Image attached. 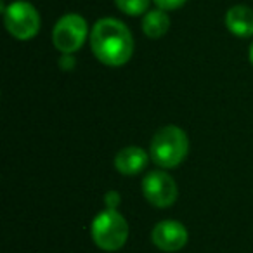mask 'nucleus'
<instances>
[{
  "label": "nucleus",
  "instance_id": "obj_12",
  "mask_svg": "<svg viewBox=\"0 0 253 253\" xmlns=\"http://www.w3.org/2000/svg\"><path fill=\"white\" fill-rule=\"evenodd\" d=\"M158 9H163V11H177V9L184 7L187 0H153Z\"/></svg>",
  "mask_w": 253,
  "mask_h": 253
},
{
  "label": "nucleus",
  "instance_id": "obj_14",
  "mask_svg": "<svg viewBox=\"0 0 253 253\" xmlns=\"http://www.w3.org/2000/svg\"><path fill=\"white\" fill-rule=\"evenodd\" d=\"M59 66L63 71H73L77 66V61H75L73 54H63L59 59Z\"/></svg>",
  "mask_w": 253,
  "mask_h": 253
},
{
  "label": "nucleus",
  "instance_id": "obj_10",
  "mask_svg": "<svg viewBox=\"0 0 253 253\" xmlns=\"http://www.w3.org/2000/svg\"><path fill=\"white\" fill-rule=\"evenodd\" d=\"M141 26L142 33L148 39H162L170 30V18L167 14V11H163V9H153V11H148L142 16Z\"/></svg>",
  "mask_w": 253,
  "mask_h": 253
},
{
  "label": "nucleus",
  "instance_id": "obj_5",
  "mask_svg": "<svg viewBox=\"0 0 253 253\" xmlns=\"http://www.w3.org/2000/svg\"><path fill=\"white\" fill-rule=\"evenodd\" d=\"M88 35V25L84 16L68 12L61 16L52 28V43L61 54H75L84 47Z\"/></svg>",
  "mask_w": 253,
  "mask_h": 253
},
{
  "label": "nucleus",
  "instance_id": "obj_1",
  "mask_svg": "<svg viewBox=\"0 0 253 253\" xmlns=\"http://www.w3.org/2000/svg\"><path fill=\"white\" fill-rule=\"evenodd\" d=\"M90 49L97 61L111 68L126 64L134 56V37L125 23L115 18H102L90 30Z\"/></svg>",
  "mask_w": 253,
  "mask_h": 253
},
{
  "label": "nucleus",
  "instance_id": "obj_8",
  "mask_svg": "<svg viewBox=\"0 0 253 253\" xmlns=\"http://www.w3.org/2000/svg\"><path fill=\"white\" fill-rule=\"evenodd\" d=\"M149 158H151L149 153L144 151L142 148L126 146V148L120 149L115 155V169L122 175H137V173H141L148 167Z\"/></svg>",
  "mask_w": 253,
  "mask_h": 253
},
{
  "label": "nucleus",
  "instance_id": "obj_11",
  "mask_svg": "<svg viewBox=\"0 0 253 253\" xmlns=\"http://www.w3.org/2000/svg\"><path fill=\"white\" fill-rule=\"evenodd\" d=\"M115 4L120 12L137 18V16H142L149 11L151 0H115Z\"/></svg>",
  "mask_w": 253,
  "mask_h": 253
},
{
  "label": "nucleus",
  "instance_id": "obj_6",
  "mask_svg": "<svg viewBox=\"0 0 253 253\" xmlns=\"http://www.w3.org/2000/svg\"><path fill=\"white\" fill-rule=\"evenodd\" d=\"M146 201L156 208H169L177 201L179 187L170 173L165 170H151L146 173L141 184Z\"/></svg>",
  "mask_w": 253,
  "mask_h": 253
},
{
  "label": "nucleus",
  "instance_id": "obj_2",
  "mask_svg": "<svg viewBox=\"0 0 253 253\" xmlns=\"http://www.w3.org/2000/svg\"><path fill=\"white\" fill-rule=\"evenodd\" d=\"M189 153V137L177 125H165L155 132L149 144V156L160 169H175Z\"/></svg>",
  "mask_w": 253,
  "mask_h": 253
},
{
  "label": "nucleus",
  "instance_id": "obj_9",
  "mask_svg": "<svg viewBox=\"0 0 253 253\" xmlns=\"http://www.w3.org/2000/svg\"><path fill=\"white\" fill-rule=\"evenodd\" d=\"M225 28L229 33L239 39H250L253 37V9L248 5H232L225 12Z\"/></svg>",
  "mask_w": 253,
  "mask_h": 253
},
{
  "label": "nucleus",
  "instance_id": "obj_3",
  "mask_svg": "<svg viewBox=\"0 0 253 253\" xmlns=\"http://www.w3.org/2000/svg\"><path fill=\"white\" fill-rule=\"evenodd\" d=\"M94 245L102 252H118L128 239V224L118 210L104 208L94 217L90 225Z\"/></svg>",
  "mask_w": 253,
  "mask_h": 253
},
{
  "label": "nucleus",
  "instance_id": "obj_4",
  "mask_svg": "<svg viewBox=\"0 0 253 253\" xmlns=\"http://www.w3.org/2000/svg\"><path fill=\"white\" fill-rule=\"evenodd\" d=\"M4 25L9 35L18 40H32L40 32L42 19L37 7L28 0H14L9 5L2 4Z\"/></svg>",
  "mask_w": 253,
  "mask_h": 253
},
{
  "label": "nucleus",
  "instance_id": "obj_13",
  "mask_svg": "<svg viewBox=\"0 0 253 253\" xmlns=\"http://www.w3.org/2000/svg\"><path fill=\"white\" fill-rule=\"evenodd\" d=\"M120 203H122V198H120V193L116 191H108L104 194V207L109 208V210H118Z\"/></svg>",
  "mask_w": 253,
  "mask_h": 253
},
{
  "label": "nucleus",
  "instance_id": "obj_7",
  "mask_svg": "<svg viewBox=\"0 0 253 253\" xmlns=\"http://www.w3.org/2000/svg\"><path fill=\"white\" fill-rule=\"evenodd\" d=\"M187 239H189V232H187L186 225L179 220H172V218L158 222L151 231L153 245L160 252L165 253L180 252L187 245Z\"/></svg>",
  "mask_w": 253,
  "mask_h": 253
},
{
  "label": "nucleus",
  "instance_id": "obj_15",
  "mask_svg": "<svg viewBox=\"0 0 253 253\" xmlns=\"http://www.w3.org/2000/svg\"><path fill=\"white\" fill-rule=\"evenodd\" d=\"M248 56H250V61H252V64H253V42H252V45H250Z\"/></svg>",
  "mask_w": 253,
  "mask_h": 253
}]
</instances>
